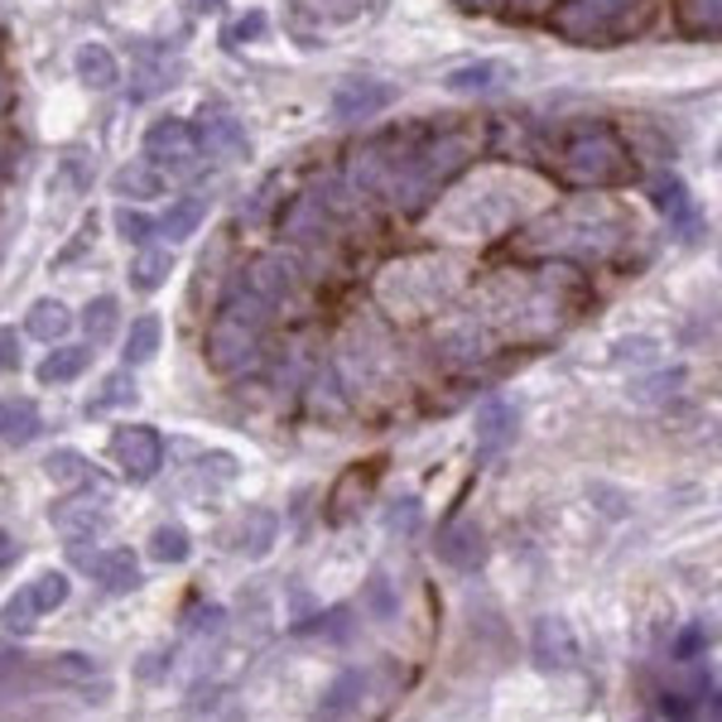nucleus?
I'll list each match as a JSON object with an SVG mask.
<instances>
[{"label":"nucleus","instance_id":"obj_28","mask_svg":"<svg viewBox=\"0 0 722 722\" xmlns=\"http://www.w3.org/2000/svg\"><path fill=\"white\" fill-rule=\"evenodd\" d=\"M150 554H154L159 563H183L188 554H193V544H188V534H183L179 525H159V530L150 534Z\"/></svg>","mask_w":722,"mask_h":722},{"label":"nucleus","instance_id":"obj_25","mask_svg":"<svg viewBox=\"0 0 722 722\" xmlns=\"http://www.w3.org/2000/svg\"><path fill=\"white\" fill-rule=\"evenodd\" d=\"M39 674L49 679V684H87V679L97 674V660H87L82 650H63V655H53L49 664H39Z\"/></svg>","mask_w":722,"mask_h":722},{"label":"nucleus","instance_id":"obj_43","mask_svg":"<svg viewBox=\"0 0 722 722\" xmlns=\"http://www.w3.org/2000/svg\"><path fill=\"white\" fill-rule=\"evenodd\" d=\"M462 6H497V0H462Z\"/></svg>","mask_w":722,"mask_h":722},{"label":"nucleus","instance_id":"obj_21","mask_svg":"<svg viewBox=\"0 0 722 722\" xmlns=\"http://www.w3.org/2000/svg\"><path fill=\"white\" fill-rule=\"evenodd\" d=\"M169 270H173V255L164 245H140L136 265H130V284H136L140 294H154V289L169 280Z\"/></svg>","mask_w":722,"mask_h":722},{"label":"nucleus","instance_id":"obj_39","mask_svg":"<svg viewBox=\"0 0 722 722\" xmlns=\"http://www.w3.org/2000/svg\"><path fill=\"white\" fill-rule=\"evenodd\" d=\"M14 559H20V544H14L10 530H0V569H6V563H14Z\"/></svg>","mask_w":722,"mask_h":722},{"label":"nucleus","instance_id":"obj_32","mask_svg":"<svg viewBox=\"0 0 722 722\" xmlns=\"http://www.w3.org/2000/svg\"><path fill=\"white\" fill-rule=\"evenodd\" d=\"M116 231H121V241L144 245V241L154 237V222L144 212H136V208H126V202H121V208H116Z\"/></svg>","mask_w":722,"mask_h":722},{"label":"nucleus","instance_id":"obj_3","mask_svg":"<svg viewBox=\"0 0 722 722\" xmlns=\"http://www.w3.org/2000/svg\"><path fill=\"white\" fill-rule=\"evenodd\" d=\"M255 357H260V332H255V328L237 323L231 313H222V318H217V323L208 328V361H212L217 371L237 375V371L251 367Z\"/></svg>","mask_w":722,"mask_h":722},{"label":"nucleus","instance_id":"obj_40","mask_svg":"<svg viewBox=\"0 0 722 722\" xmlns=\"http://www.w3.org/2000/svg\"><path fill=\"white\" fill-rule=\"evenodd\" d=\"M260 24H265V20H260V14H245V20H241L237 29H231V39H245V34H260Z\"/></svg>","mask_w":722,"mask_h":722},{"label":"nucleus","instance_id":"obj_42","mask_svg":"<svg viewBox=\"0 0 722 722\" xmlns=\"http://www.w3.org/2000/svg\"><path fill=\"white\" fill-rule=\"evenodd\" d=\"M699 14L708 20V29H713V24H718V0H703V6H699Z\"/></svg>","mask_w":722,"mask_h":722},{"label":"nucleus","instance_id":"obj_6","mask_svg":"<svg viewBox=\"0 0 722 722\" xmlns=\"http://www.w3.org/2000/svg\"><path fill=\"white\" fill-rule=\"evenodd\" d=\"M390 101H395V92H390L385 82L352 78V82H342L338 92H332V121L338 126H361V121H371V116H381Z\"/></svg>","mask_w":722,"mask_h":722},{"label":"nucleus","instance_id":"obj_9","mask_svg":"<svg viewBox=\"0 0 722 722\" xmlns=\"http://www.w3.org/2000/svg\"><path fill=\"white\" fill-rule=\"evenodd\" d=\"M534 664L549 674L573 670L578 664V641H573V631L563 616H540V626H534Z\"/></svg>","mask_w":722,"mask_h":722},{"label":"nucleus","instance_id":"obj_23","mask_svg":"<svg viewBox=\"0 0 722 722\" xmlns=\"http://www.w3.org/2000/svg\"><path fill=\"white\" fill-rule=\"evenodd\" d=\"M24 328H29V338H39V342H58V338H63V332L72 328V313H68L58 299H39L34 309H29Z\"/></svg>","mask_w":722,"mask_h":722},{"label":"nucleus","instance_id":"obj_1","mask_svg":"<svg viewBox=\"0 0 722 722\" xmlns=\"http://www.w3.org/2000/svg\"><path fill=\"white\" fill-rule=\"evenodd\" d=\"M144 154H150V164L164 173V179H198V169H202L193 130L183 121H173V116H164V121H154L144 130Z\"/></svg>","mask_w":722,"mask_h":722},{"label":"nucleus","instance_id":"obj_4","mask_svg":"<svg viewBox=\"0 0 722 722\" xmlns=\"http://www.w3.org/2000/svg\"><path fill=\"white\" fill-rule=\"evenodd\" d=\"M111 458H116V468H121L130 482H150V477L159 472V462H164V443H159L154 429L126 424V429L111 433Z\"/></svg>","mask_w":722,"mask_h":722},{"label":"nucleus","instance_id":"obj_12","mask_svg":"<svg viewBox=\"0 0 722 722\" xmlns=\"http://www.w3.org/2000/svg\"><path fill=\"white\" fill-rule=\"evenodd\" d=\"M515 404L511 400H487L482 410H477V453L491 458V453H501L505 443L515 439Z\"/></svg>","mask_w":722,"mask_h":722},{"label":"nucleus","instance_id":"obj_36","mask_svg":"<svg viewBox=\"0 0 722 722\" xmlns=\"http://www.w3.org/2000/svg\"><path fill=\"white\" fill-rule=\"evenodd\" d=\"M414 520H419V505H414V501H400V505H390L385 525H390V530H400V534H410V530H414Z\"/></svg>","mask_w":722,"mask_h":722},{"label":"nucleus","instance_id":"obj_35","mask_svg":"<svg viewBox=\"0 0 722 722\" xmlns=\"http://www.w3.org/2000/svg\"><path fill=\"white\" fill-rule=\"evenodd\" d=\"M222 621H227V612L208 602V606H198V612L188 616V635H217V631H222Z\"/></svg>","mask_w":722,"mask_h":722},{"label":"nucleus","instance_id":"obj_18","mask_svg":"<svg viewBox=\"0 0 722 722\" xmlns=\"http://www.w3.org/2000/svg\"><path fill=\"white\" fill-rule=\"evenodd\" d=\"M650 198H655V208L670 217L674 227H684V237H689V227H693V198H689V188L674 179V173H660L655 183H650Z\"/></svg>","mask_w":722,"mask_h":722},{"label":"nucleus","instance_id":"obj_16","mask_svg":"<svg viewBox=\"0 0 722 722\" xmlns=\"http://www.w3.org/2000/svg\"><path fill=\"white\" fill-rule=\"evenodd\" d=\"M111 188H116L121 198L144 202V198H159V193H164V173H159L150 159H136V164H121V169H116Z\"/></svg>","mask_w":722,"mask_h":722},{"label":"nucleus","instance_id":"obj_2","mask_svg":"<svg viewBox=\"0 0 722 722\" xmlns=\"http://www.w3.org/2000/svg\"><path fill=\"white\" fill-rule=\"evenodd\" d=\"M563 169L573 173L578 183L598 188V183H612L626 173V150H621L616 136H606V130H592V136L573 140L569 150H563Z\"/></svg>","mask_w":722,"mask_h":722},{"label":"nucleus","instance_id":"obj_13","mask_svg":"<svg viewBox=\"0 0 722 722\" xmlns=\"http://www.w3.org/2000/svg\"><path fill=\"white\" fill-rule=\"evenodd\" d=\"M505 78H511V68H505V63H497V58H477V63H462L453 72H443V92L482 97V92H497Z\"/></svg>","mask_w":722,"mask_h":722},{"label":"nucleus","instance_id":"obj_20","mask_svg":"<svg viewBox=\"0 0 722 722\" xmlns=\"http://www.w3.org/2000/svg\"><path fill=\"white\" fill-rule=\"evenodd\" d=\"M159 342H164V328H159V318L154 313L136 318V323H130V332H126V347H121L126 367H144V361L159 352Z\"/></svg>","mask_w":722,"mask_h":722},{"label":"nucleus","instance_id":"obj_26","mask_svg":"<svg viewBox=\"0 0 722 722\" xmlns=\"http://www.w3.org/2000/svg\"><path fill=\"white\" fill-rule=\"evenodd\" d=\"M39 602H34V592L29 588H20V592H10V602H6V612H0V621H6V631H14V635H29L39 626Z\"/></svg>","mask_w":722,"mask_h":722},{"label":"nucleus","instance_id":"obj_7","mask_svg":"<svg viewBox=\"0 0 722 722\" xmlns=\"http://www.w3.org/2000/svg\"><path fill=\"white\" fill-rule=\"evenodd\" d=\"M375 674L371 670H347L328 684V693L318 699V722H357V713L371 699Z\"/></svg>","mask_w":722,"mask_h":722},{"label":"nucleus","instance_id":"obj_34","mask_svg":"<svg viewBox=\"0 0 722 722\" xmlns=\"http://www.w3.org/2000/svg\"><path fill=\"white\" fill-rule=\"evenodd\" d=\"M111 404H136V381H130V375H121V371H116L111 381H107V390L92 400V410H111Z\"/></svg>","mask_w":722,"mask_h":722},{"label":"nucleus","instance_id":"obj_15","mask_svg":"<svg viewBox=\"0 0 722 722\" xmlns=\"http://www.w3.org/2000/svg\"><path fill=\"white\" fill-rule=\"evenodd\" d=\"M72 68H78V78L92 87V92H107V87L121 78V63H116V53L101 49V43H82L78 58H72Z\"/></svg>","mask_w":722,"mask_h":722},{"label":"nucleus","instance_id":"obj_11","mask_svg":"<svg viewBox=\"0 0 722 722\" xmlns=\"http://www.w3.org/2000/svg\"><path fill=\"white\" fill-rule=\"evenodd\" d=\"M631 0H569V6L559 10V29L573 39H588L598 34V29H606L616 20V14H626Z\"/></svg>","mask_w":722,"mask_h":722},{"label":"nucleus","instance_id":"obj_17","mask_svg":"<svg viewBox=\"0 0 722 722\" xmlns=\"http://www.w3.org/2000/svg\"><path fill=\"white\" fill-rule=\"evenodd\" d=\"M202 217H208V198H179V202H169L164 208L154 231H164L169 241H188L193 231H202Z\"/></svg>","mask_w":722,"mask_h":722},{"label":"nucleus","instance_id":"obj_31","mask_svg":"<svg viewBox=\"0 0 722 722\" xmlns=\"http://www.w3.org/2000/svg\"><path fill=\"white\" fill-rule=\"evenodd\" d=\"M245 525H251V530L241 534V540H245L241 549H245L251 559H260V554L270 549V540H274V515H270V511H251V515H245Z\"/></svg>","mask_w":722,"mask_h":722},{"label":"nucleus","instance_id":"obj_38","mask_svg":"<svg viewBox=\"0 0 722 722\" xmlns=\"http://www.w3.org/2000/svg\"><path fill=\"white\" fill-rule=\"evenodd\" d=\"M703 641H708V635H703V626H689L684 635H679V645H674V655H679V660H693V650H699Z\"/></svg>","mask_w":722,"mask_h":722},{"label":"nucleus","instance_id":"obj_37","mask_svg":"<svg viewBox=\"0 0 722 722\" xmlns=\"http://www.w3.org/2000/svg\"><path fill=\"white\" fill-rule=\"evenodd\" d=\"M20 367V342H14V332L10 328H0V375Z\"/></svg>","mask_w":722,"mask_h":722},{"label":"nucleus","instance_id":"obj_8","mask_svg":"<svg viewBox=\"0 0 722 722\" xmlns=\"http://www.w3.org/2000/svg\"><path fill=\"white\" fill-rule=\"evenodd\" d=\"M72 559H78L82 569H92V578L107 592H136L140 588V559L130 554V549H107V554H92V549L72 544Z\"/></svg>","mask_w":722,"mask_h":722},{"label":"nucleus","instance_id":"obj_27","mask_svg":"<svg viewBox=\"0 0 722 722\" xmlns=\"http://www.w3.org/2000/svg\"><path fill=\"white\" fill-rule=\"evenodd\" d=\"M270 309H274V303H265V299H260V294H251V289H237V294H231L227 299V313L231 318H237V323H245V328H265V318H270Z\"/></svg>","mask_w":722,"mask_h":722},{"label":"nucleus","instance_id":"obj_14","mask_svg":"<svg viewBox=\"0 0 722 722\" xmlns=\"http://www.w3.org/2000/svg\"><path fill=\"white\" fill-rule=\"evenodd\" d=\"M439 554L453 563V569H477V563L487 559V540L472 520H462V525H448L439 534Z\"/></svg>","mask_w":722,"mask_h":722},{"label":"nucleus","instance_id":"obj_30","mask_svg":"<svg viewBox=\"0 0 722 722\" xmlns=\"http://www.w3.org/2000/svg\"><path fill=\"white\" fill-rule=\"evenodd\" d=\"M29 592H34V602H39V612L49 616L53 606H63L68 602V573H58V569H49V573H39L34 583H29Z\"/></svg>","mask_w":722,"mask_h":722},{"label":"nucleus","instance_id":"obj_10","mask_svg":"<svg viewBox=\"0 0 722 722\" xmlns=\"http://www.w3.org/2000/svg\"><path fill=\"white\" fill-rule=\"evenodd\" d=\"M299 280V265H294V255H280V251H270V255H260L251 270H245V289L251 294H260L265 303H280L289 289H294Z\"/></svg>","mask_w":722,"mask_h":722},{"label":"nucleus","instance_id":"obj_24","mask_svg":"<svg viewBox=\"0 0 722 722\" xmlns=\"http://www.w3.org/2000/svg\"><path fill=\"white\" fill-rule=\"evenodd\" d=\"M116 323H121V303H116L111 294H101L87 303V313H82V332H87V342L101 347V342H111L116 338Z\"/></svg>","mask_w":722,"mask_h":722},{"label":"nucleus","instance_id":"obj_41","mask_svg":"<svg viewBox=\"0 0 722 722\" xmlns=\"http://www.w3.org/2000/svg\"><path fill=\"white\" fill-rule=\"evenodd\" d=\"M188 10H198V14H212V10H222V0H188Z\"/></svg>","mask_w":722,"mask_h":722},{"label":"nucleus","instance_id":"obj_29","mask_svg":"<svg viewBox=\"0 0 722 722\" xmlns=\"http://www.w3.org/2000/svg\"><path fill=\"white\" fill-rule=\"evenodd\" d=\"M303 14H313L318 24H347L361 14V0H299Z\"/></svg>","mask_w":722,"mask_h":722},{"label":"nucleus","instance_id":"obj_33","mask_svg":"<svg viewBox=\"0 0 722 722\" xmlns=\"http://www.w3.org/2000/svg\"><path fill=\"white\" fill-rule=\"evenodd\" d=\"M43 472H49L53 477V482H82V477H87V462L78 458V453H68V448H63V453H53L49 462H43Z\"/></svg>","mask_w":722,"mask_h":722},{"label":"nucleus","instance_id":"obj_19","mask_svg":"<svg viewBox=\"0 0 722 722\" xmlns=\"http://www.w3.org/2000/svg\"><path fill=\"white\" fill-rule=\"evenodd\" d=\"M87 357H92V347H53L49 357L39 361V381L43 385H68V381H78V375L87 371Z\"/></svg>","mask_w":722,"mask_h":722},{"label":"nucleus","instance_id":"obj_5","mask_svg":"<svg viewBox=\"0 0 722 722\" xmlns=\"http://www.w3.org/2000/svg\"><path fill=\"white\" fill-rule=\"evenodd\" d=\"M188 130H193L198 154L212 159V164H227V159H241L245 150H251V140H245L241 121H237V116H227V111H202Z\"/></svg>","mask_w":722,"mask_h":722},{"label":"nucleus","instance_id":"obj_22","mask_svg":"<svg viewBox=\"0 0 722 722\" xmlns=\"http://www.w3.org/2000/svg\"><path fill=\"white\" fill-rule=\"evenodd\" d=\"M39 433V410L29 400H0V443H29Z\"/></svg>","mask_w":722,"mask_h":722}]
</instances>
